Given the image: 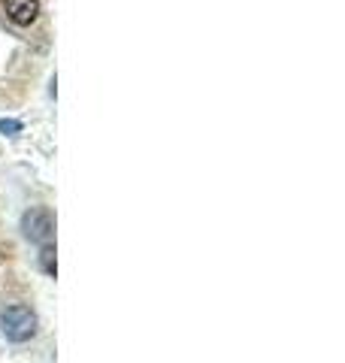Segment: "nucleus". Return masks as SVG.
<instances>
[{"label": "nucleus", "mask_w": 345, "mask_h": 363, "mask_svg": "<svg viewBox=\"0 0 345 363\" xmlns=\"http://www.w3.org/2000/svg\"><path fill=\"white\" fill-rule=\"evenodd\" d=\"M0 330L9 342H28V339L37 333V315H33L28 306H6L0 312Z\"/></svg>", "instance_id": "obj_1"}, {"label": "nucleus", "mask_w": 345, "mask_h": 363, "mask_svg": "<svg viewBox=\"0 0 345 363\" xmlns=\"http://www.w3.org/2000/svg\"><path fill=\"white\" fill-rule=\"evenodd\" d=\"M21 233L25 240L37 242V245H52V236H55V215L43 206H33L21 215Z\"/></svg>", "instance_id": "obj_2"}, {"label": "nucleus", "mask_w": 345, "mask_h": 363, "mask_svg": "<svg viewBox=\"0 0 345 363\" xmlns=\"http://www.w3.org/2000/svg\"><path fill=\"white\" fill-rule=\"evenodd\" d=\"M6 16L13 18L16 25L28 28L40 16V0H6Z\"/></svg>", "instance_id": "obj_3"}, {"label": "nucleus", "mask_w": 345, "mask_h": 363, "mask_svg": "<svg viewBox=\"0 0 345 363\" xmlns=\"http://www.w3.org/2000/svg\"><path fill=\"white\" fill-rule=\"evenodd\" d=\"M40 267L45 276H55L58 272V260H55V248L52 245H43V252H40Z\"/></svg>", "instance_id": "obj_4"}, {"label": "nucleus", "mask_w": 345, "mask_h": 363, "mask_svg": "<svg viewBox=\"0 0 345 363\" xmlns=\"http://www.w3.org/2000/svg\"><path fill=\"white\" fill-rule=\"evenodd\" d=\"M0 133L18 136V133H21V121H16V118H0Z\"/></svg>", "instance_id": "obj_5"}]
</instances>
